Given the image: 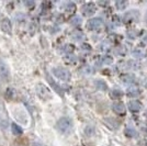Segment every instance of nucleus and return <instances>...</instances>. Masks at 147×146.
<instances>
[{"mask_svg": "<svg viewBox=\"0 0 147 146\" xmlns=\"http://www.w3.org/2000/svg\"><path fill=\"white\" fill-rule=\"evenodd\" d=\"M140 18V13L138 11H135V10H132V11H129L124 14L123 17V20L125 23H131V22H134V21H137Z\"/></svg>", "mask_w": 147, "mask_h": 146, "instance_id": "obj_6", "label": "nucleus"}, {"mask_svg": "<svg viewBox=\"0 0 147 146\" xmlns=\"http://www.w3.org/2000/svg\"><path fill=\"white\" fill-rule=\"evenodd\" d=\"M36 93L42 100H49L52 98L51 90H49L46 86H44L43 84H38L36 86Z\"/></svg>", "mask_w": 147, "mask_h": 146, "instance_id": "obj_3", "label": "nucleus"}, {"mask_svg": "<svg viewBox=\"0 0 147 146\" xmlns=\"http://www.w3.org/2000/svg\"><path fill=\"white\" fill-rule=\"evenodd\" d=\"M1 30L3 31V32H6V33H11L12 32V23H11V21H10V19L8 18H5L2 21H1Z\"/></svg>", "mask_w": 147, "mask_h": 146, "instance_id": "obj_9", "label": "nucleus"}, {"mask_svg": "<svg viewBox=\"0 0 147 146\" xmlns=\"http://www.w3.org/2000/svg\"><path fill=\"white\" fill-rule=\"evenodd\" d=\"M49 82H51V85H52V86H54V89H55L56 91L58 92V93H61V87H59V86L57 85V84H55V82H54V81L52 80V78H49Z\"/></svg>", "mask_w": 147, "mask_h": 146, "instance_id": "obj_27", "label": "nucleus"}, {"mask_svg": "<svg viewBox=\"0 0 147 146\" xmlns=\"http://www.w3.org/2000/svg\"><path fill=\"white\" fill-rule=\"evenodd\" d=\"M121 79L124 84H134L136 78H135L134 75H132V74H125V75H123L122 77H121Z\"/></svg>", "mask_w": 147, "mask_h": 146, "instance_id": "obj_14", "label": "nucleus"}, {"mask_svg": "<svg viewBox=\"0 0 147 146\" xmlns=\"http://www.w3.org/2000/svg\"><path fill=\"white\" fill-rule=\"evenodd\" d=\"M102 62H103V64H105V65H110V64H112V62H113V58L111 57V56H103L102 57Z\"/></svg>", "mask_w": 147, "mask_h": 146, "instance_id": "obj_25", "label": "nucleus"}, {"mask_svg": "<svg viewBox=\"0 0 147 146\" xmlns=\"http://www.w3.org/2000/svg\"><path fill=\"white\" fill-rule=\"evenodd\" d=\"M124 134L126 137H129V139H134V137H137L138 136V133L136 132V130L132 126H127L124 130Z\"/></svg>", "mask_w": 147, "mask_h": 146, "instance_id": "obj_12", "label": "nucleus"}, {"mask_svg": "<svg viewBox=\"0 0 147 146\" xmlns=\"http://www.w3.org/2000/svg\"><path fill=\"white\" fill-rule=\"evenodd\" d=\"M146 55V51L144 49H135L133 51V56L135 58H143Z\"/></svg>", "mask_w": 147, "mask_h": 146, "instance_id": "obj_18", "label": "nucleus"}, {"mask_svg": "<svg viewBox=\"0 0 147 146\" xmlns=\"http://www.w3.org/2000/svg\"><path fill=\"white\" fill-rule=\"evenodd\" d=\"M94 86L98 90H101V91H107L108 90V85L107 82L102 79H97L94 81Z\"/></svg>", "mask_w": 147, "mask_h": 146, "instance_id": "obj_13", "label": "nucleus"}, {"mask_svg": "<svg viewBox=\"0 0 147 146\" xmlns=\"http://www.w3.org/2000/svg\"><path fill=\"white\" fill-rule=\"evenodd\" d=\"M103 25V20L101 18H92L87 22V29L91 31L100 30Z\"/></svg>", "mask_w": 147, "mask_h": 146, "instance_id": "obj_4", "label": "nucleus"}, {"mask_svg": "<svg viewBox=\"0 0 147 146\" xmlns=\"http://www.w3.org/2000/svg\"><path fill=\"white\" fill-rule=\"evenodd\" d=\"M146 146H147V142H146Z\"/></svg>", "mask_w": 147, "mask_h": 146, "instance_id": "obj_36", "label": "nucleus"}, {"mask_svg": "<svg viewBox=\"0 0 147 146\" xmlns=\"http://www.w3.org/2000/svg\"><path fill=\"white\" fill-rule=\"evenodd\" d=\"M126 53V49L125 47H123V46H120L119 49H115V54L117 55H123Z\"/></svg>", "mask_w": 147, "mask_h": 146, "instance_id": "obj_29", "label": "nucleus"}, {"mask_svg": "<svg viewBox=\"0 0 147 146\" xmlns=\"http://www.w3.org/2000/svg\"><path fill=\"white\" fill-rule=\"evenodd\" d=\"M81 70H84V73L85 74H91V67L90 66H85L84 68H81Z\"/></svg>", "mask_w": 147, "mask_h": 146, "instance_id": "obj_31", "label": "nucleus"}, {"mask_svg": "<svg viewBox=\"0 0 147 146\" xmlns=\"http://www.w3.org/2000/svg\"><path fill=\"white\" fill-rule=\"evenodd\" d=\"M32 146H43V145H42V144H40V143H33Z\"/></svg>", "mask_w": 147, "mask_h": 146, "instance_id": "obj_33", "label": "nucleus"}, {"mask_svg": "<svg viewBox=\"0 0 147 146\" xmlns=\"http://www.w3.org/2000/svg\"><path fill=\"white\" fill-rule=\"evenodd\" d=\"M17 96V91L13 89L12 87H9L6 91V97L9 99V100H13Z\"/></svg>", "mask_w": 147, "mask_h": 146, "instance_id": "obj_21", "label": "nucleus"}, {"mask_svg": "<svg viewBox=\"0 0 147 146\" xmlns=\"http://www.w3.org/2000/svg\"><path fill=\"white\" fill-rule=\"evenodd\" d=\"M104 122H107L105 124L109 125V126L112 128H117L120 126V123H119L115 119H113V118H105V119H104Z\"/></svg>", "mask_w": 147, "mask_h": 146, "instance_id": "obj_16", "label": "nucleus"}, {"mask_svg": "<svg viewBox=\"0 0 147 146\" xmlns=\"http://www.w3.org/2000/svg\"><path fill=\"white\" fill-rule=\"evenodd\" d=\"M144 41H145V42H146V43H147V36H146V37H145V40H144Z\"/></svg>", "mask_w": 147, "mask_h": 146, "instance_id": "obj_34", "label": "nucleus"}, {"mask_svg": "<svg viewBox=\"0 0 147 146\" xmlns=\"http://www.w3.org/2000/svg\"><path fill=\"white\" fill-rule=\"evenodd\" d=\"M74 51V46L70 44H66L65 47H64V52L67 53V54H71V52Z\"/></svg>", "mask_w": 147, "mask_h": 146, "instance_id": "obj_28", "label": "nucleus"}, {"mask_svg": "<svg viewBox=\"0 0 147 146\" xmlns=\"http://www.w3.org/2000/svg\"><path fill=\"white\" fill-rule=\"evenodd\" d=\"M52 73H53V75L55 76L56 78L63 80V81H68L71 77L69 70H67L64 67H55V68H53Z\"/></svg>", "mask_w": 147, "mask_h": 146, "instance_id": "obj_2", "label": "nucleus"}, {"mask_svg": "<svg viewBox=\"0 0 147 146\" xmlns=\"http://www.w3.org/2000/svg\"><path fill=\"white\" fill-rule=\"evenodd\" d=\"M77 59H78L77 56H75L74 54H67L64 57V61L66 62L67 64H71V65H73V64H76V63H77Z\"/></svg>", "mask_w": 147, "mask_h": 146, "instance_id": "obj_20", "label": "nucleus"}, {"mask_svg": "<svg viewBox=\"0 0 147 146\" xmlns=\"http://www.w3.org/2000/svg\"><path fill=\"white\" fill-rule=\"evenodd\" d=\"M137 34H138V31H135V30H129L126 33L127 37H129V39H135V37L137 36Z\"/></svg>", "mask_w": 147, "mask_h": 146, "instance_id": "obj_26", "label": "nucleus"}, {"mask_svg": "<svg viewBox=\"0 0 147 146\" xmlns=\"http://www.w3.org/2000/svg\"><path fill=\"white\" fill-rule=\"evenodd\" d=\"M115 7H117L119 10H124L126 7H127V1H124V0H120L115 2Z\"/></svg>", "mask_w": 147, "mask_h": 146, "instance_id": "obj_23", "label": "nucleus"}, {"mask_svg": "<svg viewBox=\"0 0 147 146\" xmlns=\"http://www.w3.org/2000/svg\"><path fill=\"white\" fill-rule=\"evenodd\" d=\"M81 49L82 51H87V53H89L90 51H91V47L88 45V44H86V43H84L82 45H81Z\"/></svg>", "mask_w": 147, "mask_h": 146, "instance_id": "obj_30", "label": "nucleus"}, {"mask_svg": "<svg viewBox=\"0 0 147 146\" xmlns=\"http://www.w3.org/2000/svg\"><path fill=\"white\" fill-rule=\"evenodd\" d=\"M112 110L119 116H124L125 112H126V107L121 101H117V102H114L112 104Z\"/></svg>", "mask_w": 147, "mask_h": 146, "instance_id": "obj_7", "label": "nucleus"}, {"mask_svg": "<svg viewBox=\"0 0 147 146\" xmlns=\"http://www.w3.org/2000/svg\"><path fill=\"white\" fill-rule=\"evenodd\" d=\"M0 76L5 80H9L10 78V72H9V67L6 64L0 62Z\"/></svg>", "mask_w": 147, "mask_h": 146, "instance_id": "obj_10", "label": "nucleus"}, {"mask_svg": "<svg viewBox=\"0 0 147 146\" xmlns=\"http://www.w3.org/2000/svg\"><path fill=\"white\" fill-rule=\"evenodd\" d=\"M24 5L26 7H29V8H32L33 6H35V2L34 1H25Z\"/></svg>", "mask_w": 147, "mask_h": 146, "instance_id": "obj_32", "label": "nucleus"}, {"mask_svg": "<svg viewBox=\"0 0 147 146\" xmlns=\"http://www.w3.org/2000/svg\"><path fill=\"white\" fill-rule=\"evenodd\" d=\"M11 132H12L14 135H21V134L23 133V130H22V128L20 126V125H18L17 123H12L11 124Z\"/></svg>", "mask_w": 147, "mask_h": 146, "instance_id": "obj_17", "label": "nucleus"}, {"mask_svg": "<svg viewBox=\"0 0 147 146\" xmlns=\"http://www.w3.org/2000/svg\"><path fill=\"white\" fill-rule=\"evenodd\" d=\"M126 95H127L129 97L136 98V97H138V96L141 95V90H140L137 87L132 86V87H129V88L126 89Z\"/></svg>", "mask_w": 147, "mask_h": 146, "instance_id": "obj_11", "label": "nucleus"}, {"mask_svg": "<svg viewBox=\"0 0 147 146\" xmlns=\"http://www.w3.org/2000/svg\"><path fill=\"white\" fill-rule=\"evenodd\" d=\"M96 11H97L96 5L92 2H87L81 7V12L85 17H91L92 14H94Z\"/></svg>", "mask_w": 147, "mask_h": 146, "instance_id": "obj_5", "label": "nucleus"}, {"mask_svg": "<svg viewBox=\"0 0 147 146\" xmlns=\"http://www.w3.org/2000/svg\"><path fill=\"white\" fill-rule=\"evenodd\" d=\"M71 39H73L74 41H77V42H80V41H82L84 39H85V34L81 32V31H74L73 33H71Z\"/></svg>", "mask_w": 147, "mask_h": 146, "instance_id": "obj_15", "label": "nucleus"}, {"mask_svg": "<svg viewBox=\"0 0 147 146\" xmlns=\"http://www.w3.org/2000/svg\"><path fill=\"white\" fill-rule=\"evenodd\" d=\"M70 23L73 25H75V26H78V25H80V23H81V18L78 17V16H75V17H73L71 20H70Z\"/></svg>", "mask_w": 147, "mask_h": 146, "instance_id": "obj_24", "label": "nucleus"}, {"mask_svg": "<svg viewBox=\"0 0 147 146\" xmlns=\"http://www.w3.org/2000/svg\"><path fill=\"white\" fill-rule=\"evenodd\" d=\"M64 9L67 12H73V11H75V9H76V5L74 2H66L64 5Z\"/></svg>", "mask_w": 147, "mask_h": 146, "instance_id": "obj_22", "label": "nucleus"}, {"mask_svg": "<svg viewBox=\"0 0 147 146\" xmlns=\"http://www.w3.org/2000/svg\"><path fill=\"white\" fill-rule=\"evenodd\" d=\"M146 116H147V111H146Z\"/></svg>", "mask_w": 147, "mask_h": 146, "instance_id": "obj_35", "label": "nucleus"}, {"mask_svg": "<svg viewBox=\"0 0 147 146\" xmlns=\"http://www.w3.org/2000/svg\"><path fill=\"white\" fill-rule=\"evenodd\" d=\"M56 128L61 132V134H69L73 131L74 123L71 121V119H69L67 116H63L61 118L57 123H56Z\"/></svg>", "mask_w": 147, "mask_h": 146, "instance_id": "obj_1", "label": "nucleus"}, {"mask_svg": "<svg viewBox=\"0 0 147 146\" xmlns=\"http://www.w3.org/2000/svg\"><path fill=\"white\" fill-rule=\"evenodd\" d=\"M129 108L133 113H137V112H140L142 110L143 104H142V102L138 101V100H131L129 102Z\"/></svg>", "mask_w": 147, "mask_h": 146, "instance_id": "obj_8", "label": "nucleus"}, {"mask_svg": "<svg viewBox=\"0 0 147 146\" xmlns=\"http://www.w3.org/2000/svg\"><path fill=\"white\" fill-rule=\"evenodd\" d=\"M122 96H123L122 90H120L117 88H114V89H112L110 91V97L112 99H119V98H121Z\"/></svg>", "mask_w": 147, "mask_h": 146, "instance_id": "obj_19", "label": "nucleus"}]
</instances>
